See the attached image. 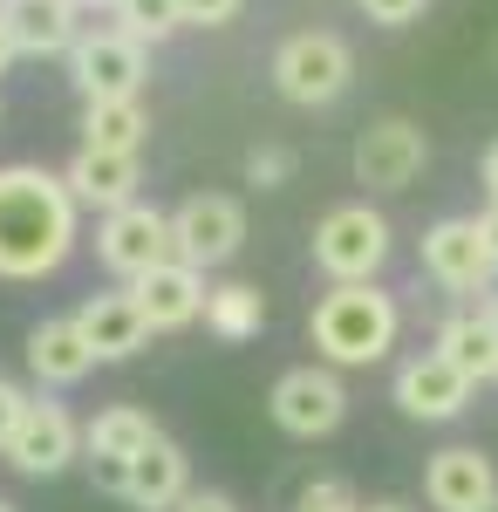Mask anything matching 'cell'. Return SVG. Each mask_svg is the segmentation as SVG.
Here are the masks:
<instances>
[{
  "label": "cell",
  "mask_w": 498,
  "mask_h": 512,
  "mask_svg": "<svg viewBox=\"0 0 498 512\" xmlns=\"http://www.w3.org/2000/svg\"><path fill=\"white\" fill-rule=\"evenodd\" d=\"M82 233V205L62 171L0 164V280H48Z\"/></svg>",
  "instance_id": "1"
},
{
  "label": "cell",
  "mask_w": 498,
  "mask_h": 512,
  "mask_svg": "<svg viewBox=\"0 0 498 512\" xmlns=\"http://www.w3.org/2000/svg\"><path fill=\"white\" fill-rule=\"evenodd\" d=\"M396 328H403V308L376 280H335L314 301V315H307L314 355L328 369H369V362H383L396 349Z\"/></svg>",
  "instance_id": "2"
},
{
  "label": "cell",
  "mask_w": 498,
  "mask_h": 512,
  "mask_svg": "<svg viewBox=\"0 0 498 512\" xmlns=\"http://www.w3.org/2000/svg\"><path fill=\"white\" fill-rule=\"evenodd\" d=\"M348 82H355V55H348V41L328 35V28H301V35H287L273 48V89H280L287 103H301V110L335 103Z\"/></svg>",
  "instance_id": "3"
},
{
  "label": "cell",
  "mask_w": 498,
  "mask_h": 512,
  "mask_svg": "<svg viewBox=\"0 0 498 512\" xmlns=\"http://www.w3.org/2000/svg\"><path fill=\"white\" fill-rule=\"evenodd\" d=\"M389 260V219L376 205H335L314 226V267L328 280H376Z\"/></svg>",
  "instance_id": "4"
},
{
  "label": "cell",
  "mask_w": 498,
  "mask_h": 512,
  "mask_svg": "<svg viewBox=\"0 0 498 512\" xmlns=\"http://www.w3.org/2000/svg\"><path fill=\"white\" fill-rule=\"evenodd\" d=\"M96 260H103L116 280H144L151 267L178 260V246H171V212H157L144 198L103 212V226H96Z\"/></svg>",
  "instance_id": "5"
},
{
  "label": "cell",
  "mask_w": 498,
  "mask_h": 512,
  "mask_svg": "<svg viewBox=\"0 0 498 512\" xmlns=\"http://www.w3.org/2000/svg\"><path fill=\"white\" fill-rule=\"evenodd\" d=\"M144 69H151V48H144V41H130L123 28L76 35V48H69V76H76L82 103L137 96V89H144Z\"/></svg>",
  "instance_id": "6"
},
{
  "label": "cell",
  "mask_w": 498,
  "mask_h": 512,
  "mask_svg": "<svg viewBox=\"0 0 498 512\" xmlns=\"http://www.w3.org/2000/svg\"><path fill=\"white\" fill-rule=\"evenodd\" d=\"M267 410L287 437H328L348 417V390H342V376H335L328 362H301V369H287V376L273 383Z\"/></svg>",
  "instance_id": "7"
},
{
  "label": "cell",
  "mask_w": 498,
  "mask_h": 512,
  "mask_svg": "<svg viewBox=\"0 0 498 512\" xmlns=\"http://www.w3.org/2000/svg\"><path fill=\"white\" fill-rule=\"evenodd\" d=\"M7 465L21 478H55L69 472L82 458V431L76 417L62 410V403H48V396H28V410H21V424H14V437H7V451H0Z\"/></svg>",
  "instance_id": "8"
},
{
  "label": "cell",
  "mask_w": 498,
  "mask_h": 512,
  "mask_svg": "<svg viewBox=\"0 0 498 512\" xmlns=\"http://www.w3.org/2000/svg\"><path fill=\"white\" fill-rule=\"evenodd\" d=\"M239 239H246V212L226 192H198L171 212V246H178V260L198 267V274L205 267H226L232 253H239Z\"/></svg>",
  "instance_id": "9"
},
{
  "label": "cell",
  "mask_w": 498,
  "mask_h": 512,
  "mask_svg": "<svg viewBox=\"0 0 498 512\" xmlns=\"http://www.w3.org/2000/svg\"><path fill=\"white\" fill-rule=\"evenodd\" d=\"M430 164V137H423L410 117H383L355 137V178L369 192H410Z\"/></svg>",
  "instance_id": "10"
},
{
  "label": "cell",
  "mask_w": 498,
  "mask_h": 512,
  "mask_svg": "<svg viewBox=\"0 0 498 512\" xmlns=\"http://www.w3.org/2000/svg\"><path fill=\"white\" fill-rule=\"evenodd\" d=\"M423 274L444 294H485L498 267H492V246L478 233V219H437L423 233Z\"/></svg>",
  "instance_id": "11"
},
{
  "label": "cell",
  "mask_w": 498,
  "mask_h": 512,
  "mask_svg": "<svg viewBox=\"0 0 498 512\" xmlns=\"http://www.w3.org/2000/svg\"><path fill=\"white\" fill-rule=\"evenodd\" d=\"M471 376H464L458 362H444L437 349H423L410 355L403 369H396V410L403 417H417V424H451L464 403H471Z\"/></svg>",
  "instance_id": "12"
},
{
  "label": "cell",
  "mask_w": 498,
  "mask_h": 512,
  "mask_svg": "<svg viewBox=\"0 0 498 512\" xmlns=\"http://www.w3.org/2000/svg\"><path fill=\"white\" fill-rule=\"evenodd\" d=\"M157 437L151 410H137V403H116V410H103L89 431H82V458H89V472H96V485L103 492H116L123 499V478H130V458L144 451Z\"/></svg>",
  "instance_id": "13"
},
{
  "label": "cell",
  "mask_w": 498,
  "mask_h": 512,
  "mask_svg": "<svg viewBox=\"0 0 498 512\" xmlns=\"http://www.w3.org/2000/svg\"><path fill=\"white\" fill-rule=\"evenodd\" d=\"M130 294H137V308L151 321V335H171V328H192L205 315V274L185 267V260H164L151 267L144 280H130Z\"/></svg>",
  "instance_id": "14"
},
{
  "label": "cell",
  "mask_w": 498,
  "mask_h": 512,
  "mask_svg": "<svg viewBox=\"0 0 498 512\" xmlns=\"http://www.w3.org/2000/svg\"><path fill=\"white\" fill-rule=\"evenodd\" d=\"M492 492H498V472H492V458H485L478 444L437 451L430 472H423V499H430L437 512H478Z\"/></svg>",
  "instance_id": "15"
},
{
  "label": "cell",
  "mask_w": 498,
  "mask_h": 512,
  "mask_svg": "<svg viewBox=\"0 0 498 512\" xmlns=\"http://www.w3.org/2000/svg\"><path fill=\"white\" fill-rule=\"evenodd\" d=\"M28 369H35L41 390H76L82 376L96 369V349L82 342L76 315H48L28 328Z\"/></svg>",
  "instance_id": "16"
},
{
  "label": "cell",
  "mask_w": 498,
  "mask_h": 512,
  "mask_svg": "<svg viewBox=\"0 0 498 512\" xmlns=\"http://www.w3.org/2000/svg\"><path fill=\"white\" fill-rule=\"evenodd\" d=\"M62 178H69L76 205L116 212V205H130V198H137V185H144V151H89V144H82Z\"/></svg>",
  "instance_id": "17"
},
{
  "label": "cell",
  "mask_w": 498,
  "mask_h": 512,
  "mask_svg": "<svg viewBox=\"0 0 498 512\" xmlns=\"http://www.w3.org/2000/svg\"><path fill=\"white\" fill-rule=\"evenodd\" d=\"M437 355L444 362H458L471 383H492L498 376V294L485 287V301L478 308H464L437 328Z\"/></svg>",
  "instance_id": "18"
},
{
  "label": "cell",
  "mask_w": 498,
  "mask_h": 512,
  "mask_svg": "<svg viewBox=\"0 0 498 512\" xmlns=\"http://www.w3.org/2000/svg\"><path fill=\"white\" fill-rule=\"evenodd\" d=\"M82 342L96 349V362H123V355H137L151 342V321L137 308V294L123 287V294H96V301H82Z\"/></svg>",
  "instance_id": "19"
},
{
  "label": "cell",
  "mask_w": 498,
  "mask_h": 512,
  "mask_svg": "<svg viewBox=\"0 0 498 512\" xmlns=\"http://www.w3.org/2000/svg\"><path fill=\"white\" fill-rule=\"evenodd\" d=\"M192 485H185V451L171 444V437L157 431L137 458H130V478H123V499L137 512H171L178 499H185Z\"/></svg>",
  "instance_id": "20"
},
{
  "label": "cell",
  "mask_w": 498,
  "mask_h": 512,
  "mask_svg": "<svg viewBox=\"0 0 498 512\" xmlns=\"http://www.w3.org/2000/svg\"><path fill=\"white\" fill-rule=\"evenodd\" d=\"M0 21H7V35H14L21 55H69L82 35L69 0H7Z\"/></svg>",
  "instance_id": "21"
},
{
  "label": "cell",
  "mask_w": 498,
  "mask_h": 512,
  "mask_svg": "<svg viewBox=\"0 0 498 512\" xmlns=\"http://www.w3.org/2000/svg\"><path fill=\"white\" fill-rule=\"evenodd\" d=\"M144 103L137 96H110V103H82V144L89 151H144Z\"/></svg>",
  "instance_id": "22"
},
{
  "label": "cell",
  "mask_w": 498,
  "mask_h": 512,
  "mask_svg": "<svg viewBox=\"0 0 498 512\" xmlns=\"http://www.w3.org/2000/svg\"><path fill=\"white\" fill-rule=\"evenodd\" d=\"M205 328L219 342H253L267 328V301L253 280H226V287H205Z\"/></svg>",
  "instance_id": "23"
},
{
  "label": "cell",
  "mask_w": 498,
  "mask_h": 512,
  "mask_svg": "<svg viewBox=\"0 0 498 512\" xmlns=\"http://www.w3.org/2000/svg\"><path fill=\"white\" fill-rule=\"evenodd\" d=\"M116 28L130 41H144V48H157V41H171L185 28V7L178 0H116Z\"/></svg>",
  "instance_id": "24"
},
{
  "label": "cell",
  "mask_w": 498,
  "mask_h": 512,
  "mask_svg": "<svg viewBox=\"0 0 498 512\" xmlns=\"http://www.w3.org/2000/svg\"><path fill=\"white\" fill-rule=\"evenodd\" d=\"M294 512H362V499L348 492V478H314V485H301Z\"/></svg>",
  "instance_id": "25"
},
{
  "label": "cell",
  "mask_w": 498,
  "mask_h": 512,
  "mask_svg": "<svg viewBox=\"0 0 498 512\" xmlns=\"http://www.w3.org/2000/svg\"><path fill=\"white\" fill-rule=\"evenodd\" d=\"M355 7H362L376 28H410V21H423L430 0H355Z\"/></svg>",
  "instance_id": "26"
},
{
  "label": "cell",
  "mask_w": 498,
  "mask_h": 512,
  "mask_svg": "<svg viewBox=\"0 0 498 512\" xmlns=\"http://www.w3.org/2000/svg\"><path fill=\"white\" fill-rule=\"evenodd\" d=\"M178 7H185V28H226V21H239L246 0H178Z\"/></svg>",
  "instance_id": "27"
},
{
  "label": "cell",
  "mask_w": 498,
  "mask_h": 512,
  "mask_svg": "<svg viewBox=\"0 0 498 512\" xmlns=\"http://www.w3.org/2000/svg\"><path fill=\"white\" fill-rule=\"evenodd\" d=\"M287 171H294L287 151H253V158H246V178H253V185H280Z\"/></svg>",
  "instance_id": "28"
},
{
  "label": "cell",
  "mask_w": 498,
  "mask_h": 512,
  "mask_svg": "<svg viewBox=\"0 0 498 512\" xmlns=\"http://www.w3.org/2000/svg\"><path fill=\"white\" fill-rule=\"evenodd\" d=\"M21 410H28V396L0 376V451H7V437H14V424H21Z\"/></svg>",
  "instance_id": "29"
},
{
  "label": "cell",
  "mask_w": 498,
  "mask_h": 512,
  "mask_svg": "<svg viewBox=\"0 0 498 512\" xmlns=\"http://www.w3.org/2000/svg\"><path fill=\"white\" fill-rule=\"evenodd\" d=\"M171 512H239V499H226V492H185Z\"/></svg>",
  "instance_id": "30"
},
{
  "label": "cell",
  "mask_w": 498,
  "mask_h": 512,
  "mask_svg": "<svg viewBox=\"0 0 498 512\" xmlns=\"http://www.w3.org/2000/svg\"><path fill=\"white\" fill-rule=\"evenodd\" d=\"M478 233H485V246H492V267H498V205H485V219H478Z\"/></svg>",
  "instance_id": "31"
},
{
  "label": "cell",
  "mask_w": 498,
  "mask_h": 512,
  "mask_svg": "<svg viewBox=\"0 0 498 512\" xmlns=\"http://www.w3.org/2000/svg\"><path fill=\"white\" fill-rule=\"evenodd\" d=\"M14 62H21V48H14V35H7V21H0V76H7Z\"/></svg>",
  "instance_id": "32"
},
{
  "label": "cell",
  "mask_w": 498,
  "mask_h": 512,
  "mask_svg": "<svg viewBox=\"0 0 498 512\" xmlns=\"http://www.w3.org/2000/svg\"><path fill=\"white\" fill-rule=\"evenodd\" d=\"M478 171H485V192H492V205H498V144L485 151V164H478Z\"/></svg>",
  "instance_id": "33"
},
{
  "label": "cell",
  "mask_w": 498,
  "mask_h": 512,
  "mask_svg": "<svg viewBox=\"0 0 498 512\" xmlns=\"http://www.w3.org/2000/svg\"><path fill=\"white\" fill-rule=\"evenodd\" d=\"M76 14H116V0H69Z\"/></svg>",
  "instance_id": "34"
},
{
  "label": "cell",
  "mask_w": 498,
  "mask_h": 512,
  "mask_svg": "<svg viewBox=\"0 0 498 512\" xmlns=\"http://www.w3.org/2000/svg\"><path fill=\"white\" fill-rule=\"evenodd\" d=\"M362 512H410V506H396V499H376V506H362Z\"/></svg>",
  "instance_id": "35"
},
{
  "label": "cell",
  "mask_w": 498,
  "mask_h": 512,
  "mask_svg": "<svg viewBox=\"0 0 498 512\" xmlns=\"http://www.w3.org/2000/svg\"><path fill=\"white\" fill-rule=\"evenodd\" d=\"M478 512H498V492H492V499H485V506H478Z\"/></svg>",
  "instance_id": "36"
},
{
  "label": "cell",
  "mask_w": 498,
  "mask_h": 512,
  "mask_svg": "<svg viewBox=\"0 0 498 512\" xmlns=\"http://www.w3.org/2000/svg\"><path fill=\"white\" fill-rule=\"evenodd\" d=\"M0 512H14V506H7V499H0Z\"/></svg>",
  "instance_id": "37"
},
{
  "label": "cell",
  "mask_w": 498,
  "mask_h": 512,
  "mask_svg": "<svg viewBox=\"0 0 498 512\" xmlns=\"http://www.w3.org/2000/svg\"><path fill=\"white\" fill-rule=\"evenodd\" d=\"M492 62H498V48H492Z\"/></svg>",
  "instance_id": "38"
},
{
  "label": "cell",
  "mask_w": 498,
  "mask_h": 512,
  "mask_svg": "<svg viewBox=\"0 0 498 512\" xmlns=\"http://www.w3.org/2000/svg\"><path fill=\"white\" fill-rule=\"evenodd\" d=\"M0 7H7V0H0Z\"/></svg>",
  "instance_id": "39"
},
{
  "label": "cell",
  "mask_w": 498,
  "mask_h": 512,
  "mask_svg": "<svg viewBox=\"0 0 498 512\" xmlns=\"http://www.w3.org/2000/svg\"><path fill=\"white\" fill-rule=\"evenodd\" d=\"M492 383H498V376H492Z\"/></svg>",
  "instance_id": "40"
}]
</instances>
